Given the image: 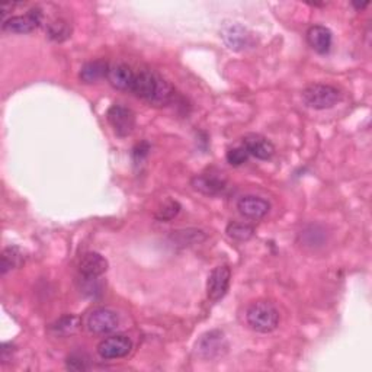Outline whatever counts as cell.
<instances>
[{
    "instance_id": "484cf974",
    "label": "cell",
    "mask_w": 372,
    "mask_h": 372,
    "mask_svg": "<svg viewBox=\"0 0 372 372\" xmlns=\"http://www.w3.org/2000/svg\"><path fill=\"white\" fill-rule=\"evenodd\" d=\"M315 235H313V227H308L307 230H304V233H303V236L304 237H310V240H307L306 243L308 244V246H318V244H320L322 243V240H320V236H323L322 233V230H318V227L315 225V232H314Z\"/></svg>"
},
{
    "instance_id": "7c38bea8",
    "label": "cell",
    "mask_w": 372,
    "mask_h": 372,
    "mask_svg": "<svg viewBox=\"0 0 372 372\" xmlns=\"http://www.w3.org/2000/svg\"><path fill=\"white\" fill-rule=\"evenodd\" d=\"M243 147L251 156L259 161H269L275 154V146L268 138L259 134H247L243 137Z\"/></svg>"
},
{
    "instance_id": "8992f818",
    "label": "cell",
    "mask_w": 372,
    "mask_h": 372,
    "mask_svg": "<svg viewBox=\"0 0 372 372\" xmlns=\"http://www.w3.org/2000/svg\"><path fill=\"white\" fill-rule=\"evenodd\" d=\"M133 349V342L126 334H114L98 345V353L102 359H119L127 357Z\"/></svg>"
},
{
    "instance_id": "9a60e30c",
    "label": "cell",
    "mask_w": 372,
    "mask_h": 372,
    "mask_svg": "<svg viewBox=\"0 0 372 372\" xmlns=\"http://www.w3.org/2000/svg\"><path fill=\"white\" fill-rule=\"evenodd\" d=\"M108 271V260L101 253L89 252L82 256L79 260V272L82 276L87 278H99Z\"/></svg>"
},
{
    "instance_id": "ba28073f",
    "label": "cell",
    "mask_w": 372,
    "mask_h": 372,
    "mask_svg": "<svg viewBox=\"0 0 372 372\" xmlns=\"http://www.w3.org/2000/svg\"><path fill=\"white\" fill-rule=\"evenodd\" d=\"M43 12L41 9L35 8L31 9L27 15L12 16L9 20L3 21V31L12 32V34H29L37 29L43 22Z\"/></svg>"
},
{
    "instance_id": "ac0fdd59",
    "label": "cell",
    "mask_w": 372,
    "mask_h": 372,
    "mask_svg": "<svg viewBox=\"0 0 372 372\" xmlns=\"http://www.w3.org/2000/svg\"><path fill=\"white\" fill-rule=\"evenodd\" d=\"M80 326H82L80 318L77 315L68 314V315H63L61 318H59L57 322L52 323L50 327V332L54 336H59V338H67V336L77 333Z\"/></svg>"
},
{
    "instance_id": "8fae6325",
    "label": "cell",
    "mask_w": 372,
    "mask_h": 372,
    "mask_svg": "<svg viewBox=\"0 0 372 372\" xmlns=\"http://www.w3.org/2000/svg\"><path fill=\"white\" fill-rule=\"evenodd\" d=\"M221 37L225 45L233 51H241L251 45V32L240 24H228L223 28Z\"/></svg>"
},
{
    "instance_id": "277c9868",
    "label": "cell",
    "mask_w": 372,
    "mask_h": 372,
    "mask_svg": "<svg viewBox=\"0 0 372 372\" xmlns=\"http://www.w3.org/2000/svg\"><path fill=\"white\" fill-rule=\"evenodd\" d=\"M228 349V342L225 336L220 330H211L204 333L200 341L195 345V352L201 359L214 361L224 357Z\"/></svg>"
},
{
    "instance_id": "603a6c76",
    "label": "cell",
    "mask_w": 372,
    "mask_h": 372,
    "mask_svg": "<svg viewBox=\"0 0 372 372\" xmlns=\"http://www.w3.org/2000/svg\"><path fill=\"white\" fill-rule=\"evenodd\" d=\"M179 211H181V204L169 200L166 204H163L161 207V209L157 211L156 218L158 221H170V220H173L176 216L179 214Z\"/></svg>"
},
{
    "instance_id": "5bb4252c",
    "label": "cell",
    "mask_w": 372,
    "mask_h": 372,
    "mask_svg": "<svg viewBox=\"0 0 372 372\" xmlns=\"http://www.w3.org/2000/svg\"><path fill=\"white\" fill-rule=\"evenodd\" d=\"M135 73L133 72V68L124 63H117L110 66L108 70V82L111 83L112 87H115L117 91H131L133 82H134Z\"/></svg>"
},
{
    "instance_id": "44dd1931",
    "label": "cell",
    "mask_w": 372,
    "mask_h": 372,
    "mask_svg": "<svg viewBox=\"0 0 372 372\" xmlns=\"http://www.w3.org/2000/svg\"><path fill=\"white\" fill-rule=\"evenodd\" d=\"M207 239V235L202 230L197 228H188V230H179V232H174L172 235V240L178 246H192V244H200Z\"/></svg>"
},
{
    "instance_id": "d4e9b609",
    "label": "cell",
    "mask_w": 372,
    "mask_h": 372,
    "mask_svg": "<svg viewBox=\"0 0 372 372\" xmlns=\"http://www.w3.org/2000/svg\"><path fill=\"white\" fill-rule=\"evenodd\" d=\"M67 368L72 371H86L89 369V358L80 352H75L67 358Z\"/></svg>"
},
{
    "instance_id": "6da1fadb",
    "label": "cell",
    "mask_w": 372,
    "mask_h": 372,
    "mask_svg": "<svg viewBox=\"0 0 372 372\" xmlns=\"http://www.w3.org/2000/svg\"><path fill=\"white\" fill-rule=\"evenodd\" d=\"M131 92L137 98L144 99L156 106L168 105L174 98V89L172 84L153 72V70L147 68L135 73Z\"/></svg>"
},
{
    "instance_id": "5b68a950",
    "label": "cell",
    "mask_w": 372,
    "mask_h": 372,
    "mask_svg": "<svg viewBox=\"0 0 372 372\" xmlns=\"http://www.w3.org/2000/svg\"><path fill=\"white\" fill-rule=\"evenodd\" d=\"M106 118L118 137H128L135 128V114L124 105H112L106 112Z\"/></svg>"
},
{
    "instance_id": "30bf717a",
    "label": "cell",
    "mask_w": 372,
    "mask_h": 372,
    "mask_svg": "<svg viewBox=\"0 0 372 372\" xmlns=\"http://www.w3.org/2000/svg\"><path fill=\"white\" fill-rule=\"evenodd\" d=\"M237 209L240 214L247 220L259 221L268 216L271 211V204L256 195H246L241 197L237 202Z\"/></svg>"
},
{
    "instance_id": "52a82bcc",
    "label": "cell",
    "mask_w": 372,
    "mask_h": 372,
    "mask_svg": "<svg viewBox=\"0 0 372 372\" xmlns=\"http://www.w3.org/2000/svg\"><path fill=\"white\" fill-rule=\"evenodd\" d=\"M119 325V317L115 311L110 308L94 310L86 320V327L94 334H108L117 330Z\"/></svg>"
},
{
    "instance_id": "7402d4cb",
    "label": "cell",
    "mask_w": 372,
    "mask_h": 372,
    "mask_svg": "<svg viewBox=\"0 0 372 372\" xmlns=\"http://www.w3.org/2000/svg\"><path fill=\"white\" fill-rule=\"evenodd\" d=\"M225 233L230 239L236 241H247L255 236V227L246 223H230L225 228Z\"/></svg>"
},
{
    "instance_id": "2e32d148",
    "label": "cell",
    "mask_w": 372,
    "mask_h": 372,
    "mask_svg": "<svg viewBox=\"0 0 372 372\" xmlns=\"http://www.w3.org/2000/svg\"><path fill=\"white\" fill-rule=\"evenodd\" d=\"M307 43L318 54H326L332 48L333 34L323 25H313L307 31Z\"/></svg>"
},
{
    "instance_id": "7a4b0ae2",
    "label": "cell",
    "mask_w": 372,
    "mask_h": 372,
    "mask_svg": "<svg viewBox=\"0 0 372 372\" xmlns=\"http://www.w3.org/2000/svg\"><path fill=\"white\" fill-rule=\"evenodd\" d=\"M247 323L259 333H271L279 325V313L269 301H258L247 310Z\"/></svg>"
},
{
    "instance_id": "9c48e42d",
    "label": "cell",
    "mask_w": 372,
    "mask_h": 372,
    "mask_svg": "<svg viewBox=\"0 0 372 372\" xmlns=\"http://www.w3.org/2000/svg\"><path fill=\"white\" fill-rule=\"evenodd\" d=\"M232 272L228 267H217L211 271L207 281V297L211 301H220L228 291Z\"/></svg>"
},
{
    "instance_id": "83f0119b",
    "label": "cell",
    "mask_w": 372,
    "mask_h": 372,
    "mask_svg": "<svg viewBox=\"0 0 372 372\" xmlns=\"http://www.w3.org/2000/svg\"><path fill=\"white\" fill-rule=\"evenodd\" d=\"M368 5H369L368 2H365V3H353V8H355L357 10H362V9H365Z\"/></svg>"
},
{
    "instance_id": "4fadbf2b",
    "label": "cell",
    "mask_w": 372,
    "mask_h": 372,
    "mask_svg": "<svg viewBox=\"0 0 372 372\" xmlns=\"http://www.w3.org/2000/svg\"><path fill=\"white\" fill-rule=\"evenodd\" d=\"M195 191H198L207 197H217L227 189V182L224 178L216 174H198L191 181Z\"/></svg>"
},
{
    "instance_id": "d6986e66",
    "label": "cell",
    "mask_w": 372,
    "mask_h": 372,
    "mask_svg": "<svg viewBox=\"0 0 372 372\" xmlns=\"http://www.w3.org/2000/svg\"><path fill=\"white\" fill-rule=\"evenodd\" d=\"M45 32H47V37L51 40V41H56V43H64L66 40H68L70 37H72V27H70V24L64 20H54L47 24V28H45Z\"/></svg>"
},
{
    "instance_id": "cb8c5ba5",
    "label": "cell",
    "mask_w": 372,
    "mask_h": 372,
    "mask_svg": "<svg viewBox=\"0 0 372 372\" xmlns=\"http://www.w3.org/2000/svg\"><path fill=\"white\" fill-rule=\"evenodd\" d=\"M251 154L247 153L244 147H236V149H230L227 151V162L232 166H241L247 161H249Z\"/></svg>"
},
{
    "instance_id": "4316f807",
    "label": "cell",
    "mask_w": 372,
    "mask_h": 372,
    "mask_svg": "<svg viewBox=\"0 0 372 372\" xmlns=\"http://www.w3.org/2000/svg\"><path fill=\"white\" fill-rule=\"evenodd\" d=\"M15 350V346L12 343H3L2 349H0V358L3 362H8L12 358V353Z\"/></svg>"
},
{
    "instance_id": "3957f363",
    "label": "cell",
    "mask_w": 372,
    "mask_h": 372,
    "mask_svg": "<svg viewBox=\"0 0 372 372\" xmlns=\"http://www.w3.org/2000/svg\"><path fill=\"white\" fill-rule=\"evenodd\" d=\"M342 98L341 91L338 87L332 84H323V83H314L307 86L303 91V99L304 102L313 110H330L338 103Z\"/></svg>"
},
{
    "instance_id": "ffe728a7",
    "label": "cell",
    "mask_w": 372,
    "mask_h": 372,
    "mask_svg": "<svg viewBox=\"0 0 372 372\" xmlns=\"http://www.w3.org/2000/svg\"><path fill=\"white\" fill-rule=\"evenodd\" d=\"M25 262V256L17 246L6 247L2 253V275H6L9 271L20 268Z\"/></svg>"
},
{
    "instance_id": "e0dca14e",
    "label": "cell",
    "mask_w": 372,
    "mask_h": 372,
    "mask_svg": "<svg viewBox=\"0 0 372 372\" xmlns=\"http://www.w3.org/2000/svg\"><path fill=\"white\" fill-rule=\"evenodd\" d=\"M108 70H110V64L105 60H94V61L86 63L82 67L79 77L83 83H96L101 79L108 76Z\"/></svg>"
}]
</instances>
